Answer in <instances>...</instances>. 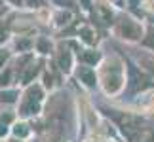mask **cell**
Wrapping results in <instances>:
<instances>
[{"label": "cell", "instance_id": "obj_1", "mask_svg": "<svg viewBox=\"0 0 154 142\" xmlns=\"http://www.w3.org/2000/svg\"><path fill=\"white\" fill-rule=\"evenodd\" d=\"M38 102H40V89H31L29 91V99L25 106H23V112L25 114H32V112L38 110Z\"/></svg>", "mask_w": 154, "mask_h": 142}, {"label": "cell", "instance_id": "obj_2", "mask_svg": "<svg viewBox=\"0 0 154 142\" xmlns=\"http://www.w3.org/2000/svg\"><path fill=\"white\" fill-rule=\"evenodd\" d=\"M78 74H80V78L84 80L88 85H93V84H95V76H93L91 70H88V68H80V72H78Z\"/></svg>", "mask_w": 154, "mask_h": 142}, {"label": "cell", "instance_id": "obj_3", "mask_svg": "<svg viewBox=\"0 0 154 142\" xmlns=\"http://www.w3.org/2000/svg\"><path fill=\"white\" fill-rule=\"evenodd\" d=\"M36 70H38V68L34 67V64H31V68L27 70V74H25V78H23V80H25V81H29V80H31L32 76H34V74H36Z\"/></svg>", "mask_w": 154, "mask_h": 142}, {"label": "cell", "instance_id": "obj_4", "mask_svg": "<svg viewBox=\"0 0 154 142\" xmlns=\"http://www.w3.org/2000/svg\"><path fill=\"white\" fill-rule=\"evenodd\" d=\"M0 100L11 102V100H15V93H2V95H0Z\"/></svg>", "mask_w": 154, "mask_h": 142}, {"label": "cell", "instance_id": "obj_5", "mask_svg": "<svg viewBox=\"0 0 154 142\" xmlns=\"http://www.w3.org/2000/svg\"><path fill=\"white\" fill-rule=\"evenodd\" d=\"M59 63H61V68H69V57L61 55V59H59Z\"/></svg>", "mask_w": 154, "mask_h": 142}, {"label": "cell", "instance_id": "obj_6", "mask_svg": "<svg viewBox=\"0 0 154 142\" xmlns=\"http://www.w3.org/2000/svg\"><path fill=\"white\" fill-rule=\"evenodd\" d=\"M4 59H6V53H2V51H0V64L4 63Z\"/></svg>", "mask_w": 154, "mask_h": 142}, {"label": "cell", "instance_id": "obj_7", "mask_svg": "<svg viewBox=\"0 0 154 142\" xmlns=\"http://www.w3.org/2000/svg\"><path fill=\"white\" fill-rule=\"evenodd\" d=\"M2 40H6V32H4V31H0V42H2Z\"/></svg>", "mask_w": 154, "mask_h": 142}, {"label": "cell", "instance_id": "obj_8", "mask_svg": "<svg viewBox=\"0 0 154 142\" xmlns=\"http://www.w3.org/2000/svg\"><path fill=\"white\" fill-rule=\"evenodd\" d=\"M152 70H154V67H152Z\"/></svg>", "mask_w": 154, "mask_h": 142}]
</instances>
